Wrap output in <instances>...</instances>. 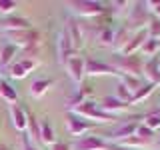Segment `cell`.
<instances>
[{
	"mask_svg": "<svg viewBox=\"0 0 160 150\" xmlns=\"http://www.w3.org/2000/svg\"><path fill=\"white\" fill-rule=\"evenodd\" d=\"M66 6L74 16H82V18H100L106 12H110L106 4L96 2V0H76V2H66Z\"/></svg>",
	"mask_w": 160,
	"mask_h": 150,
	"instance_id": "cell-1",
	"label": "cell"
},
{
	"mask_svg": "<svg viewBox=\"0 0 160 150\" xmlns=\"http://www.w3.org/2000/svg\"><path fill=\"white\" fill-rule=\"evenodd\" d=\"M70 112L78 114L80 118L88 120V122H96V124H108V122H114V116H110L106 114L102 108H100L98 102H94V100H86V102H82L80 106H76L74 110H70Z\"/></svg>",
	"mask_w": 160,
	"mask_h": 150,
	"instance_id": "cell-2",
	"label": "cell"
},
{
	"mask_svg": "<svg viewBox=\"0 0 160 150\" xmlns=\"http://www.w3.org/2000/svg\"><path fill=\"white\" fill-rule=\"evenodd\" d=\"M6 42H10L12 46H16L18 50L30 52V50H38V42H40V34L34 28L30 30H16V32H4Z\"/></svg>",
	"mask_w": 160,
	"mask_h": 150,
	"instance_id": "cell-3",
	"label": "cell"
},
{
	"mask_svg": "<svg viewBox=\"0 0 160 150\" xmlns=\"http://www.w3.org/2000/svg\"><path fill=\"white\" fill-rule=\"evenodd\" d=\"M112 66L116 68V72L120 76H132V78H140L144 68V62L138 54H130V56H116L112 62Z\"/></svg>",
	"mask_w": 160,
	"mask_h": 150,
	"instance_id": "cell-4",
	"label": "cell"
},
{
	"mask_svg": "<svg viewBox=\"0 0 160 150\" xmlns=\"http://www.w3.org/2000/svg\"><path fill=\"white\" fill-rule=\"evenodd\" d=\"M150 18H152V14H150L146 2H140V4H132V8H128L126 22L130 28H134V32H138V30H146Z\"/></svg>",
	"mask_w": 160,
	"mask_h": 150,
	"instance_id": "cell-5",
	"label": "cell"
},
{
	"mask_svg": "<svg viewBox=\"0 0 160 150\" xmlns=\"http://www.w3.org/2000/svg\"><path fill=\"white\" fill-rule=\"evenodd\" d=\"M64 68H66L68 72V78L72 80L74 84H82L84 78H86V58H82L80 54H74V56L68 58V62L64 64Z\"/></svg>",
	"mask_w": 160,
	"mask_h": 150,
	"instance_id": "cell-6",
	"label": "cell"
},
{
	"mask_svg": "<svg viewBox=\"0 0 160 150\" xmlns=\"http://www.w3.org/2000/svg\"><path fill=\"white\" fill-rule=\"evenodd\" d=\"M90 128H92V122L80 118L78 114H74V112L66 114V130H68L70 136H76V138L86 136V134L90 132Z\"/></svg>",
	"mask_w": 160,
	"mask_h": 150,
	"instance_id": "cell-7",
	"label": "cell"
},
{
	"mask_svg": "<svg viewBox=\"0 0 160 150\" xmlns=\"http://www.w3.org/2000/svg\"><path fill=\"white\" fill-rule=\"evenodd\" d=\"M74 54H76V50H74L72 42H70V38H68V32L62 30L56 36V58H58V62L64 66V64L68 62V58L74 56Z\"/></svg>",
	"mask_w": 160,
	"mask_h": 150,
	"instance_id": "cell-8",
	"label": "cell"
},
{
	"mask_svg": "<svg viewBox=\"0 0 160 150\" xmlns=\"http://www.w3.org/2000/svg\"><path fill=\"white\" fill-rule=\"evenodd\" d=\"M86 76H118L120 78V74L116 72V68L112 64H106L96 58H88L86 60Z\"/></svg>",
	"mask_w": 160,
	"mask_h": 150,
	"instance_id": "cell-9",
	"label": "cell"
},
{
	"mask_svg": "<svg viewBox=\"0 0 160 150\" xmlns=\"http://www.w3.org/2000/svg\"><path fill=\"white\" fill-rule=\"evenodd\" d=\"M36 66H38L36 58H26V56H24V58H20V60H16V62L10 64V76L16 78V80L26 78L30 72H34Z\"/></svg>",
	"mask_w": 160,
	"mask_h": 150,
	"instance_id": "cell-10",
	"label": "cell"
},
{
	"mask_svg": "<svg viewBox=\"0 0 160 150\" xmlns=\"http://www.w3.org/2000/svg\"><path fill=\"white\" fill-rule=\"evenodd\" d=\"M138 126H140V124H138V118H130V122L120 124V126L114 130L112 134H110L106 142L120 144L122 140H126V138H130V136H134V134H136V130H138Z\"/></svg>",
	"mask_w": 160,
	"mask_h": 150,
	"instance_id": "cell-11",
	"label": "cell"
},
{
	"mask_svg": "<svg viewBox=\"0 0 160 150\" xmlns=\"http://www.w3.org/2000/svg\"><path fill=\"white\" fill-rule=\"evenodd\" d=\"M106 140L100 136H92V134H86V136H80L74 140L72 150H106Z\"/></svg>",
	"mask_w": 160,
	"mask_h": 150,
	"instance_id": "cell-12",
	"label": "cell"
},
{
	"mask_svg": "<svg viewBox=\"0 0 160 150\" xmlns=\"http://www.w3.org/2000/svg\"><path fill=\"white\" fill-rule=\"evenodd\" d=\"M32 28V24H30L28 18L24 16H4L0 18V30H4V32H16V30H30Z\"/></svg>",
	"mask_w": 160,
	"mask_h": 150,
	"instance_id": "cell-13",
	"label": "cell"
},
{
	"mask_svg": "<svg viewBox=\"0 0 160 150\" xmlns=\"http://www.w3.org/2000/svg\"><path fill=\"white\" fill-rule=\"evenodd\" d=\"M150 36H148V32L146 30H138V32H132L130 34V40H128V44L124 46V50L120 54H124V56H130V54H138L140 52V48L144 46V42H146Z\"/></svg>",
	"mask_w": 160,
	"mask_h": 150,
	"instance_id": "cell-14",
	"label": "cell"
},
{
	"mask_svg": "<svg viewBox=\"0 0 160 150\" xmlns=\"http://www.w3.org/2000/svg\"><path fill=\"white\" fill-rule=\"evenodd\" d=\"M100 108H102L106 114H110V116L116 118V114L128 112V110H130V104L122 102V100H118L116 96H106L102 102H100Z\"/></svg>",
	"mask_w": 160,
	"mask_h": 150,
	"instance_id": "cell-15",
	"label": "cell"
},
{
	"mask_svg": "<svg viewBox=\"0 0 160 150\" xmlns=\"http://www.w3.org/2000/svg\"><path fill=\"white\" fill-rule=\"evenodd\" d=\"M142 74L146 78L148 84H154V86H160V58H148L144 62Z\"/></svg>",
	"mask_w": 160,
	"mask_h": 150,
	"instance_id": "cell-16",
	"label": "cell"
},
{
	"mask_svg": "<svg viewBox=\"0 0 160 150\" xmlns=\"http://www.w3.org/2000/svg\"><path fill=\"white\" fill-rule=\"evenodd\" d=\"M10 120L18 132H26L28 126V110H24L20 104H10Z\"/></svg>",
	"mask_w": 160,
	"mask_h": 150,
	"instance_id": "cell-17",
	"label": "cell"
},
{
	"mask_svg": "<svg viewBox=\"0 0 160 150\" xmlns=\"http://www.w3.org/2000/svg\"><path fill=\"white\" fill-rule=\"evenodd\" d=\"M64 30L68 32V38H70V42H72L74 50L82 48V44H84V32H82V26H80L76 20L70 18L68 22H66V28H64Z\"/></svg>",
	"mask_w": 160,
	"mask_h": 150,
	"instance_id": "cell-18",
	"label": "cell"
},
{
	"mask_svg": "<svg viewBox=\"0 0 160 150\" xmlns=\"http://www.w3.org/2000/svg\"><path fill=\"white\" fill-rule=\"evenodd\" d=\"M52 84H54V80H50V78H40V80H34V82L30 84V96H32V98H36V100H40V98H42V96L48 92L50 88H52Z\"/></svg>",
	"mask_w": 160,
	"mask_h": 150,
	"instance_id": "cell-19",
	"label": "cell"
},
{
	"mask_svg": "<svg viewBox=\"0 0 160 150\" xmlns=\"http://www.w3.org/2000/svg\"><path fill=\"white\" fill-rule=\"evenodd\" d=\"M40 142L46 146H52L56 142V134H54V128L48 120H40Z\"/></svg>",
	"mask_w": 160,
	"mask_h": 150,
	"instance_id": "cell-20",
	"label": "cell"
},
{
	"mask_svg": "<svg viewBox=\"0 0 160 150\" xmlns=\"http://www.w3.org/2000/svg\"><path fill=\"white\" fill-rule=\"evenodd\" d=\"M90 96H92V88H88V86H82V84H80V88H78L76 96H72V98L68 100V112H70V110H74L76 106H80L82 102H86V100H90Z\"/></svg>",
	"mask_w": 160,
	"mask_h": 150,
	"instance_id": "cell-21",
	"label": "cell"
},
{
	"mask_svg": "<svg viewBox=\"0 0 160 150\" xmlns=\"http://www.w3.org/2000/svg\"><path fill=\"white\" fill-rule=\"evenodd\" d=\"M18 54V48L12 46L10 42H4L0 48V66H10L14 62V56Z\"/></svg>",
	"mask_w": 160,
	"mask_h": 150,
	"instance_id": "cell-22",
	"label": "cell"
},
{
	"mask_svg": "<svg viewBox=\"0 0 160 150\" xmlns=\"http://www.w3.org/2000/svg\"><path fill=\"white\" fill-rule=\"evenodd\" d=\"M0 98L6 100L8 104H16V102H18V92H16V88H14L10 82H6V80H0Z\"/></svg>",
	"mask_w": 160,
	"mask_h": 150,
	"instance_id": "cell-23",
	"label": "cell"
},
{
	"mask_svg": "<svg viewBox=\"0 0 160 150\" xmlns=\"http://www.w3.org/2000/svg\"><path fill=\"white\" fill-rule=\"evenodd\" d=\"M26 136L34 142H40V120H36L34 114L28 112V126H26Z\"/></svg>",
	"mask_w": 160,
	"mask_h": 150,
	"instance_id": "cell-24",
	"label": "cell"
},
{
	"mask_svg": "<svg viewBox=\"0 0 160 150\" xmlns=\"http://www.w3.org/2000/svg\"><path fill=\"white\" fill-rule=\"evenodd\" d=\"M154 88H156L154 84H148V82H146V84H142V86L136 90V94L132 96V100H130V106H132V104H140V102H144V100H146L150 94L154 92Z\"/></svg>",
	"mask_w": 160,
	"mask_h": 150,
	"instance_id": "cell-25",
	"label": "cell"
},
{
	"mask_svg": "<svg viewBox=\"0 0 160 150\" xmlns=\"http://www.w3.org/2000/svg\"><path fill=\"white\" fill-rule=\"evenodd\" d=\"M114 38H116V30L112 26H104L98 34V42L102 46H114Z\"/></svg>",
	"mask_w": 160,
	"mask_h": 150,
	"instance_id": "cell-26",
	"label": "cell"
},
{
	"mask_svg": "<svg viewBox=\"0 0 160 150\" xmlns=\"http://www.w3.org/2000/svg\"><path fill=\"white\" fill-rule=\"evenodd\" d=\"M122 146H126V148H132V150H142V148H148L152 142H148V140H142L140 136H130V138H126V140H122Z\"/></svg>",
	"mask_w": 160,
	"mask_h": 150,
	"instance_id": "cell-27",
	"label": "cell"
},
{
	"mask_svg": "<svg viewBox=\"0 0 160 150\" xmlns=\"http://www.w3.org/2000/svg\"><path fill=\"white\" fill-rule=\"evenodd\" d=\"M142 126H146L150 132H156V130L160 128V110L146 114V116L142 118Z\"/></svg>",
	"mask_w": 160,
	"mask_h": 150,
	"instance_id": "cell-28",
	"label": "cell"
},
{
	"mask_svg": "<svg viewBox=\"0 0 160 150\" xmlns=\"http://www.w3.org/2000/svg\"><path fill=\"white\" fill-rule=\"evenodd\" d=\"M158 52H160V44H158V40H154V38H148L146 42H144V46L140 48V54H142V56H148V58L156 56Z\"/></svg>",
	"mask_w": 160,
	"mask_h": 150,
	"instance_id": "cell-29",
	"label": "cell"
},
{
	"mask_svg": "<svg viewBox=\"0 0 160 150\" xmlns=\"http://www.w3.org/2000/svg\"><path fill=\"white\" fill-rule=\"evenodd\" d=\"M118 82H122L124 86H126V90L132 94V96L136 94V90L142 86V84H140V78H132V76H120Z\"/></svg>",
	"mask_w": 160,
	"mask_h": 150,
	"instance_id": "cell-30",
	"label": "cell"
},
{
	"mask_svg": "<svg viewBox=\"0 0 160 150\" xmlns=\"http://www.w3.org/2000/svg\"><path fill=\"white\" fill-rule=\"evenodd\" d=\"M146 32H148V36L150 38H154V40H160V20L158 18H150V22H148V26H146Z\"/></svg>",
	"mask_w": 160,
	"mask_h": 150,
	"instance_id": "cell-31",
	"label": "cell"
},
{
	"mask_svg": "<svg viewBox=\"0 0 160 150\" xmlns=\"http://www.w3.org/2000/svg\"><path fill=\"white\" fill-rule=\"evenodd\" d=\"M112 96H116L118 100H122V102H126V104H130V100H132V94L126 90V86H124L122 82H118L116 84V90H114V94Z\"/></svg>",
	"mask_w": 160,
	"mask_h": 150,
	"instance_id": "cell-32",
	"label": "cell"
},
{
	"mask_svg": "<svg viewBox=\"0 0 160 150\" xmlns=\"http://www.w3.org/2000/svg\"><path fill=\"white\" fill-rule=\"evenodd\" d=\"M16 8H18L16 0H0V14H4V16H12Z\"/></svg>",
	"mask_w": 160,
	"mask_h": 150,
	"instance_id": "cell-33",
	"label": "cell"
},
{
	"mask_svg": "<svg viewBox=\"0 0 160 150\" xmlns=\"http://www.w3.org/2000/svg\"><path fill=\"white\" fill-rule=\"evenodd\" d=\"M146 6L150 10V14H154V18L160 20V0H156V2H146Z\"/></svg>",
	"mask_w": 160,
	"mask_h": 150,
	"instance_id": "cell-34",
	"label": "cell"
},
{
	"mask_svg": "<svg viewBox=\"0 0 160 150\" xmlns=\"http://www.w3.org/2000/svg\"><path fill=\"white\" fill-rule=\"evenodd\" d=\"M50 150H72V144H68V142H54L52 146H50Z\"/></svg>",
	"mask_w": 160,
	"mask_h": 150,
	"instance_id": "cell-35",
	"label": "cell"
},
{
	"mask_svg": "<svg viewBox=\"0 0 160 150\" xmlns=\"http://www.w3.org/2000/svg\"><path fill=\"white\" fill-rule=\"evenodd\" d=\"M22 150H38L32 142H30V138L26 136V134H24V138H22Z\"/></svg>",
	"mask_w": 160,
	"mask_h": 150,
	"instance_id": "cell-36",
	"label": "cell"
},
{
	"mask_svg": "<svg viewBox=\"0 0 160 150\" xmlns=\"http://www.w3.org/2000/svg\"><path fill=\"white\" fill-rule=\"evenodd\" d=\"M106 150H132V148H126V146H122V144H112V142H108V144H106Z\"/></svg>",
	"mask_w": 160,
	"mask_h": 150,
	"instance_id": "cell-37",
	"label": "cell"
},
{
	"mask_svg": "<svg viewBox=\"0 0 160 150\" xmlns=\"http://www.w3.org/2000/svg\"><path fill=\"white\" fill-rule=\"evenodd\" d=\"M0 150H8L6 146H4V144H0Z\"/></svg>",
	"mask_w": 160,
	"mask_h": 150,
	"instance_id": "cell-38",
	"label": "cell"
}]
</instances>
